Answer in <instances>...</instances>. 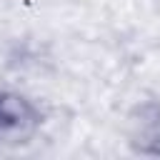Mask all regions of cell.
<instances>
[{
	"label": "cell",
	"instance_id": "cell-1",
	"mask_svg": "<svg viewBox=\"0 0 160 160\" xmlns=\"http://www.w3.org/2000/svg\"><path fill=\"white\" fill-rule=\"evenodd\" d=\"M40 125L38 108L18 95V92H0V140L2 142H22L35 132Z\"/></svg>",
	"mask_w": 160,
	"mask_h": 160
},
{
	"label": "cell",
	"instance_id": "cell-2",
	"mask_svg": "<svg viewBox=\"0 0 160 160\" xmlns=\"http://www.w3.org/2000/svg\"><path fill=\"white\" fill-rule=\"evenodd\" d=\"M130 138L140 152L160 155V105L158 102H145L138 108L132 118Z\"/></svg>",
	"mask_w": 160,
	"mask_h": 160
}]
</instances>
